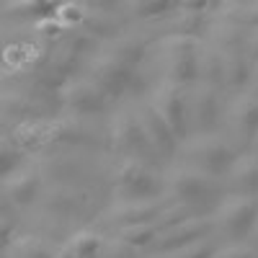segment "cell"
Listing matches in <instances>:
<instances>
[{
	"label": "cell",
	"instance_id": "34",
	"mask_svg": "<svg viewBox=\"0 0 258 258\" xmlns=\"http://www.w3.org/2000/svg\"><path fill=\"white\" fill-rule=\"evenodd\" d=\"M253 155H258V137H255V142H253V150H250Z\"/></svg>",
	"mask_w": 258,
	"mask_h": 258
},
{
	"label": "cell",
	"instance_id": "26",
	"mask_svg": "<svg viewBox=\"0 0 258 258\" xmlns=\"http://www.w3.org/2000/svg\"><path fill=\"white\" fill-rule=\"evenodd\" d=\"M191 217H199L194 209H188L186 204H178V202H168V207L158 214V220L153 222L155 227H158V232H165V230H173V227H178V225H183L186 220H191Z\"/></svg>",
	"mask_w": 258,
	"mask_h": 258
},
{
	"label": "cell",
	"instance_id": "33",
	"mask_svg": "<svg viewBox=\"0 0 258 258\" xmlns=\"http://www.w3.org/2000/svg\"><path fill=\"white\" fill-rule=\"evenodd\" d=\"M248 245H250L253 250H258V220H255V227H253L250 238H248Z\"/></svg>",
	"mask_w": 258,
	"mask_h": 258
},
{
	"label": "cell",
	"instance_id": "5",
	"mask_svg": "<svg viewBox=\"0 0 258 258\" xmlns=\"http://www.w3.org/2000/svg\"><path fill=\"white\" fill-rule=\"evenodd\" d=\"M212 220H214V235L225 238L227 245L230 243H248L250 232L255 227V220H258V199L227 194L214 207Z\"/></svg>",
	"mask_w": 258,
	"mask_h": 258
},
{
	"label": "cell",
	"instance_id": "32",
	"mask_svg": "<svg viewBox=\"0 0 258 258\" xmlns=\"http://www.w3.org/2000/svg\"><path fill=\"white\" fill-rule=\"evenodd\" d=\"M250 98L258 101V64H255V70H253V78H250V85H248V91H245Z\"/></svg>",
	"mask_w": 258,
	"mask_h": 258
},
{
	"label": "cell",
	"instance_id": "31",
	"mask_svg": "<svg viewBox=\"0 0 258 258\" xmlns=\"http://www.w3.org/2000/svg\"><path fill=\"white\" fill-rule=\"evenodd\" d=\"M245 54L250 57L253 64H258V29H253L248 34V47H245Z\"/></svg>",
	"mask_w": 258,
	"mask_h": 258
},
{
	"label": "cell",
	"instance_id": "18",
	"mask_svg": "<svg viewBox=\"0 0 258 258\" xmlns=\"http://www.w3.org/2000/svg\"><path fill=\"white\" fill-rule=\"evenodd\" d=\"M101 54L124 64V68H129V70H137L140 62L147 54V44H145V39H140L135 34H124V36H114L111 41H106Z\"/></svg>",
	"mask_w": 258,
	"mask_h": 258
},
{
	"label": "cell",
	"instance_id": "2",
	"mask_svg": "<svg viewBox=\"0 0 258 258\" xmlns=\"http://www.w3.org/2000/svg\"><path fill=\"white\" fill-rule=\"evenodd\" d=\"M217 194H220V181H214V178L199 173V170H194L188 165L173 168L165 176V197L170 202L186 204L199 217H212L207 212V207L217 202Z\"/></svg>",
	"mask_w": 258,
	"mask_h": 258
},
{
	"label": "cell",
	"instance_id": "19",
	"mask_svg": "<svg viewBox=\"0 0 258 258\" xmlns=\"http://www.w3.org/2000/svg\"><path fill=\"white\" fill-rule=\"evenodd\" d=\"M207 31H209V44L217 47L225 54H230V52H245V47H248V34L250 31L238 26V24H232V21H227V18L217 16V21L209 24Z\"/></svg>",
	"mask_w": 258,
	"mask_h": 258
},
{
	"label": "cell",
	"instance_id": "6",
	"mask_svg": "<svg viewBox=\"0 0 258 258\" xmlns=\"http://www.w3.org/2000/svg\"><path fill=\"white\" fill-rule=\"evenodd\" d=\"M114 197L116 202H147L165 197V178L155 168L135 160H119L114 170Z\"/></svg>",
	"mask_w": 258,
	"mask_h": 258
},
{
	"label": "cell",
	"instance_id": "11",
	"mask_svg": "<svg viewBox=\"0 0 258 258\" xmlns=\"http://www.w3.org/2000/svg\"><path fill=\"white\" fill-rule=\"evenodd\" d=\"M227 126L235 147H250L258 137V101L250 98L248 93L235 96L230 109H227Z\"/></svg>",
	"mask_w": 258,
	"mask_h": 258
},
{
	"label": "cell",
	"instance_id": "25",
	"mask_svg": "<svg viewBox=\"0 0 258 258\" xmlns=\"http://www.w3.org/2000/svg\"><path fill=\"white\" fill-rule=\"evenodd\" d=\"M11 258H57V253L36 235H21L11 240Z\"/></svg>",
	"mask_w": 258,
	"mask_h": 258
},
{
	"label": "cell",
	"instance_id": "29",
	"mask_svg": "<svg viewBox=\"0 0 258 258\" xmlns=\"http://www.w3.org/2000/svg\"><path fill=\"white\" fill-rule=\"evenodd\" d=\"M101 258H142V250L121 243L119 238H106L103 250H101Z\"/></svg>",
	"mask_w": 258,
	"mask_h": 258
},
{
	"label": "cell",
	"instance_id": "1",
	"mask_svg": "<svg viewBox=\"0 0 258 258\" xmlns=\"http://www.w3.org/2000/svg\"><path fill=\"white\" fill-rule=\"evenodd\" d=\"M181 155L186 158L188 168L220 181V178H227L230 168L235 165L240 153L232 145V140L212 132V135H191L181 145Z\"/></svg>",
	"mask_w": 258,
	"mask_h": 258
},
{
	"label": "cell",
	"instance_id": "10",
	"mask_svg": "<svg viewBox=\"0 0 258 258\" xmlns=\"http://www.w3.org/2000/svg\"><path fill=\"white\" fill-rule=\"evenodd\" d=\"M59 101H62V109L73 116H98V114H106L111 106V101L88 78L70 80L64 85V91L59 93Z\"/></svg>",
	"mask_w": 258,
	"mask_h": 258
},
{
	"label": "cell",
	"instance_id": "7",
	"mask_svg": "<svg viewBox=\"0 0 258 258\" xmlns=\"http://www.w3.org/2000/svg\"><path fill=\"white\" fill-rule=\"evenodd\" d=\"M85 78H88L96 88L109 98L111 103L116 98H121L129 88L135 85V78H137V70H129L124 64L103 57V54H96L85 62Z\"/></svg>",
	"mask_w": 258,
	"mask_h": 258
},
{
	"label": "cell",
	"instance_id": "14",
	"mask_svg": "<svg viewBox=\"0 0 258 258\" xmlns=\"http://www.w3.org/2000/svg\"><path fill=\"white\" fill-rule=\"evenodd\" d=\"M168 197L163 199H147V202H114L109 217L116 230L132 227V225H150L158 220V214L168 207Z\"/></svg>",
	"mask_w": 258,
	"mask_h": 258
},
{
	"label": "cell",
	"instance_id": "13",
	"mask_svg": "<svg viewBox=\"0 0 258 258\" xmlns=\"http://www.w3.org/2000/svg\"><path fill=\"white\" fill-rule=\"evenodd\" d=\"M204 238H214V220L212 217H191L173 230L160 232V238L153 245V253L168 255V253H176V250H181L191 243H199Z\"/></svg>",
	"mask_w": 258,
	"mask_h": 258
},
{
	"label": "cell",
	"instance_id": "28",
	"mask_svg": "<svg viewBox=\"0 0 258 258\" xmlns=\"http://www.w3.org/2000/svg\"><path fill=\"white\" fill-rule=\"evenodd\" d=\"M178 3H153V0H147V3H129L132 8V16L137 21H153V18H163V16H170L176 11Z\"/></svg>",
	"mask_w": 258,
	"mask_h": 258
},
{
	"label": "cell",
	"instance_id": "15",
	"mask_svg": "<svg viewBox=\"0 0 258 258\" xmlns=\"http://www.w3.org/2000/svg\"><path fill=\"white\" fill-rule=\"evenodd\" d=\"M41 194V176L36 168H18L13 176L3 178V197L13 207H31Z\"/></svg>",
	"mask_w": 258,
	"mask_h": 258
},
{
	"label": "cell",
	"instance_id": "23",
	"mask_svg": "<svg viewBox=\"0 0 258 258\" xmlns=\"http://www.w3.org/2000/svg\"><path fill=\"white\" fill-rule=\"evenodd\" d=\"M222 11H217L220 18H227L248 31L258 29V0L253 3H220Z\"/></svg>",
	"mask_w": 258,
	"mask_h": 258
},
{
	"label": "cell",
	"instance_id": "16",
	"mask_svg": "<svg viewBox=\"0 0 258 258\" xmlns=\"http://www.w3.org/2000/svg\"><path fill=\"white\" fill-rule=\"evenodd\" d=\"M220 3H178L176 11L170 13V36H194L199 39L207 24V8H217Z\"/></svg>",
	"mask_w": 258,
	"mask_h": 258
},
{
	"label": "cell",
	"instance_id": "4",
	"mask_svg": "<svg viewBox=\"0 0 258 258\" xmlns=\"http://www.w3.org/2000/svg\"><path fill=\"white\" fill-rule=\"evenodd\" d=\"M109 140H111V150L121 160H135L147 168H158V163L163 160L155 153V147L150 145V140L145 137L135 111H116L111 116Z\"/></svg>",
	"mask_w": 258,
	"mask_h": 258
},
{
	"label": "cell",
	"instance_id": "27",
	"mask_svg": "<svg viewBox=\"0 0 258 258\" xmlns=\"http://www.w3.org/2000/svg\"><path fill=\"white\" fill-rule=\"evenodd\" d=\"M214 238H217V235H214ZM214 238H204V240L191 243V245H186V248H181L176 253L158 255V258H214V255H217V250H220V245H217V240H214Z\"/></svg>",
	"mask_w": 258,
	"mask_h": 258
},
{
	"label": "cell",
	"instance_id": "20",
	"mask_svg": "<svg viewBox=\"0 0 258 258\" xmlns=\"http://www.w3.org/2000/svg\"><path fill=\"white\" fill-rule=\"evenodd\" d=\"M255 64L250 62V57L245 52H230L225 54V88L235 91V93H245L250 78H253Z\"/></svg>",
	"mask_w": 258,
	"mask_h": 258
},
{
	"label": "cell",
	"instance_id": "30",
	"mask_svg": "<svg viewBox=\"0 0 258 258\" xmlns=\"http://www.w3.org/2000/svg\"><path fill=\"white\" fill-rule=\"evenodd\" d=\"M214 258H258V250H253L248 243H230L222 245Z\"/></svg>",
	"mask_w": 258,
	"mask_h": 258
},
{
	"label": "cell",
	"instance_id": "8",
	"mask_svg": "<svg viewBox=\"0 0 258 258\" xmlns=\"http://www.w3.org/2000/svg\"><path fill=\"white\" fill-rule=\"evenodd\" d=\"M186 109H188V132L212 135L220 119V91L204 83H194L191 88H186Z\"/></svg>",
	"mask_w": 258,
	"mask_h": 258
},
{
	"label": "cell",
	"instance_id": "22",
	"mask_svg": "<svg viewBox=\"0 0 258 258\" xmlns=\"http://www.w3.org/2000/svg\"><path fill=\"white\" fill-rule=\"evenodd\" d=\"M199 83L212 85V88L222 91L225 88V52L217 47L204 44L199 57Z\"/></svg>",
	"mask_w": 258,
	"mask_h": 258
},
{
	"label": "cell",
	"instance_id": "17",
	"mask_svg": "<svg viewBox=\"0 0 258 258\" xmlns=\"http://www.w3.org/2000/svg\"><path fill=\"white\" fill-rule=\"evenodd\" d=\"M225 188L227 194H235V197L258 199V155L240 153L225 178Z\"/></svg>",
	"mask_w": 258,
	"mask_h": 258
},
{
	"label": "cell",
	"instance_id": "9",
	"mask_svg": "<svg viewBox=\"0 0 258 258\" xmlns=\"http://www.w3.org/2000/svg\"><path fill=\"white\" fill-rule=\"evenodd\" d=\"M150 103L158 109V114L165 119V124L173 129V135L183 145L191 137L188 109H186V88H178V85H170V83H160L153 91V96H150Z\"/></svg>",
	"mask_w": 258,
	"mask_h": 258
},
{
	"label": "cell",
	"instance_id": "21",
	"mask_svg": "<svg viewBox=\"0 0 258 258\" xmlns=\"http://www.w3.org/2000/svg\"><path fill=\"white\" fill-rule=\"evenodd\" d=\"M103 243H106L103 235H98L93 230H83V232H75L57 250V258H101Z\"/></svg>",
	"mask_w": 258,
	"mask_h": 258
},
{
	"label": "cell",
	"instance_id": "24",
	"mask_svg": "<svg viewBox=\"0 0 258 258\" xmlns=\"http://www.w3.org/2000/svg\"><path fill=\"white\" fill-rule=\"evenodd\" d=\"M116 238L126 245H132L137 250H153L155 240L160 238L158 227L150 222V225H132V227H121L116 230Z\"/></svg>",
	"mask_w": 258,
	"mask_h": 258
},
{
	"label": "cell",
	"instance_id": "12",
	"mask_svg": "<svg viewBox=\"0 0 258 258\" xmlns=\"http://www.w3.org/2000/svg\"><path fill=\"white\" fill-rule=\"evenodd\" d=\"M135 114H137V121H140V126H142L145 137L150 140V145L155 147V153H158L163 160L173 158L178 150H181V142H178V137L173 135V129L165 124V119L158 114V109H155L150 101L140 103L137 109H135Z\"/></svg>",
	"mask_w": 258,
	"mask_h": 258
},
{
	"label": "cell",
	"instance_id": "3",
	"mask_svg": "<svg viewBox=\"0 0 258 258\" xmlns=\"http://www.w3.org/2000/svg\"><path fill=\"white\" fill-rule=\"evenodd\" d=\"M202 41L194 36H165L160 41V57H163V83L191 88L199 83V57H202Z\"/></svg>",
	"mask_w": 258,
	"mask_h": 258
}]
</instances>
